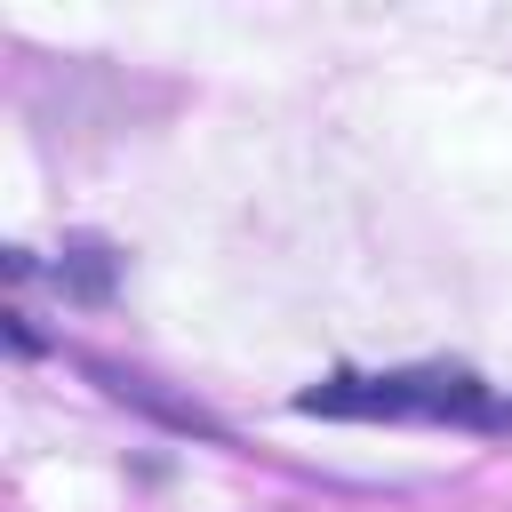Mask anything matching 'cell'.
I'll return each instance as SVG.
<instances>
[{"instance_id":"1","label":"cell","mask_w":512,"mask_h":512,"mask_svg":"<svg viewBox=\"0 0 512 512\" xmlns=\"http://www.w3.org/2000/svg\"><path fill=\"white\" fill-rule=\"evenodd\" d=\"M304 416H424V424H512V400H496L472 376L408 368V376H336L296 400Z\"/></svg>"},{"instance_id":"2","label":"cell","mask_w":512,"mask_h":512,"mask_svg":"<svg viewBox=\"0 0 512 512\" xmlns=\"http://www.w3.org/2000/svg\"><path fill=\"white\" fill-rule=\"evenodd\" d=\"M56 280H64L72 296L104 304V296H112V248H104V240H64V264H56Z\"/></svg>"}]
</instances>
